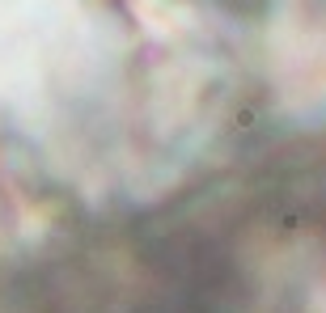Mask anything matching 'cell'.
Returning <instances> with one entry per match:
<instances>
[{
	"label": "cell",
	"instance_id": "obj_1",
	"mask_svg": "<svg viewBox=\"0 0 326 313\" xmlns=\"http://www.w3.org/2000/svg\"><path fill=\"white\" fill-rule=\"evenodd\" d=\"M208 5H221V9H229V13H259L267 0H208Z\"/></svg>",
	"mask_w": 326,
	"mask_h": 313
}]
</instances>
